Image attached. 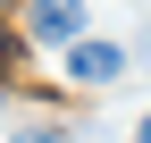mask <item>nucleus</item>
Wrapping results in <instances>:
<instances>
[{"instance_id": "1", "label": "nucleus", "mask_w": 151, "mask_h": 143, "mask_svg": "<svg viewBox=\"0 0 151 143\" xmlns=\"http://www.w3.org/2000/svg\"><path fill=\"white\" fill-rule=\"evenodd\" d=\"M67 76H76V84H109V76H126V51H118V42H84V34H76V42H67Z\"/></svg>"}, {"instance_id": "2", "label": "nucleus", "mask_w": 151, "mask_h": 143, "mask_svg": "<svg viewBox=\"0 0 151 143\" xmlns=\"http://www.w3.org/2000/svg\"><path fill=\"white\" fill-rule=\"evenodd\" d=\"M76 34H84V9H76V0H34V42H76Z\"/></svg>"}, {"instance_id": "3", "label": "nucleus", "mask_w": 151, "mask_h": 143, "mask_svg": "<svg viewBox=\"0 0 151 143\" xmlns=\"http://www.w3.org/2000/svg\"><path fill=\"white\" fill-rule=\"evenodd\" d=\"M17 143H84V135H17Z\"/></svg>"}, {"instance_id": "4", "label": "nucleus", "mask_w": 151, "mask_h": 143, "mask_svg": "<svg viewBox=\"0 0 151 143\" xmlns=\"http://www.w3.org/2000/svg\"><path fill=\"white\" fill-rule=\"evenodd\" d=\"M134 143H151V110H143V126H134Z\"/></svg>"}]
</instances>
